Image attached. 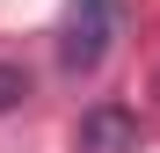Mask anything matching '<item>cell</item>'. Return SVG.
Returning <instances> with one entry per match:
<instances>
[{"label":"cell","instance_id":"7a4b0ae2","mask_svg":"<svg viewBox=\"0 0 160 153\" xmlns=\"http://www.w3.org/2000/svg\"><path fill=\"white\" fill-rule=\"evenodd\" d=\"M73 146H80V153H138V117L117 110V102H95V110L80 117Z\"/></svg>","mask_w":160,"mask_h":153},{"label":"cell","instance_id":"3957f363","mask_svg":"<svg viewBox=\"0 0 160 153\" xmlns=\"http://www.w3.org/2000/svg\"><path fill=\"white\" fill-rule=\"evenodd\" d=\"M22 95H29V73L22 66H0V110H15Z\"/></svg>","mask_w":160,"mask_h":153},{"label":"cell","instance_id":"6da1fadb","mask_svg":"<svg viewBox=\"0 0 160 153\" xmlns=\"http://www.w3.org/2000/svg\"><path fill=\"white\" fill-rule=\"evenodd\" d=\"M117 44V0H73L66 29H58V66L66 73H95Z\"/></svg>","mask_w":160,"mask_h":153}]
</instances>
